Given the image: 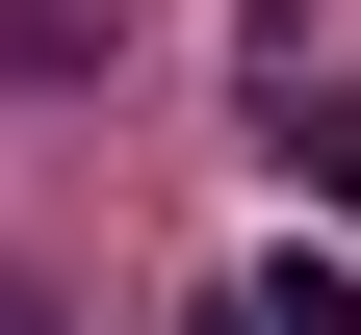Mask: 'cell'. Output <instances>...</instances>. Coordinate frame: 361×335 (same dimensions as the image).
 Masks as SVG:
<instances>
[{
	"instance_id": "6da1fadb",
	"label": "cell",
	"mask_w": 361,
	"mask_h": 335,
	"mask_svg": "<svg viewBox=\"0 0 361 335\" xmlns=\"http://www.w3.org/2000/svg\"><path fill=\"white\" fill-rule=\"evenodd\" d=\"M258 155H284V181H310V207H336V232H361V78H336V52H310V26H258Z\"/></svg>"
},
{
	"instance_id": "7a4b0ae2",
	"label": "cell",
	"mask_w": 361,
	"mask_h": 335,
	"mask_svg": "<svg viewBox=\"0 0 361 335\" xmlns=\"http://www.w3.org/2000/svg\"><path fill=\"white\" fill-rule=\"evenodd\" d=\"M0 78H129V0H0Z\"/></svg>"
},
{
	"instance_id": "3957f363",
	"label": "cell",
	"mask_w": 361,
	"mask_h": 335,
	"mask_svg": "<svg viewBox=\"0 0 361 335\" xmlns=\"http://www.w3.org/2000/svg\"><path fill=\"white\" fill-rule=\"evenodd\" d=\"M233 335H361V258H258V284H233Z\"/></svg>"
},
{
	"instance_id": "277c9868",
	"label": "cell",
	"mask_w": 361,
	"mask_h": 335,
	"mask_svg": "<svg viewBox=\"0 0 361 335\" xmlns=\"http://www.w3.org/2000/svg\"><path fill=\"white\" fill-rule=\"evenodd\" d=\"M0 335H52V284H0Z\"/></svg>"
}]
</instances>
